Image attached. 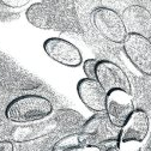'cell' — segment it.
<instances>
[{
  "mask_svg": "<svg viewBox=\"0 0 151 151\" xmlns=\"http://www.w3.org/2000/svg\"><path fill=\"white\" fill-rule=\"evenodd\" d=\"M72 3H35L25 12L27 19L36 28L46 30H68L74 28L77 18L73 9H67Z\"/></svg>",
  "mask_w": 151,
  "mask_h": 151,
  "instance_id": "obj_1",
  "label": "cell"
},
{
  "mask_svg": "<svg viewBox=\"0 0 151 151\" xmlns=\"http://www.w3.org/2000/svg\"><path fill=\"white\" fill-rule=\"evenodd\" d=\"M53 113L52 102L40 95H24L9 103L6 118L17 124H32L45 120Z\"/></svg>",
  "mask_w": 151,
  "mask_h": 151,
  "instance_id": "obj_2",
  "label": "cell"
},
{
  "mask_svg": "<svg viewBox=\"0 0 151 151\" xmlns=\"http://www.w3.org/2000/svg\"><path fill=\"white\" fill-rule=\"evenodd\" d=\"M92 24L96 30L108 41L114 43H124L127 37V30L125 28L121 16L113 9L97 7L91 14Z\"/></svg>",
  "mask_w": 151,
  "mask_h": 151,
  "instance_id": "obj_3",
  "label": "cell"
},
{
  "mask_svg": "<svg viewBox=\"0 0 151 151\" xmlns=\"http://www.w3.org/2000/svg\"><path fill=\"white\" fill-rule=\"evenodd\" d=\"M122 46L133 66L143 74L151 77V41L140 35L128 34Z\"/></svg>",
  "mask_w": 151,
  "mask_h": 151,
  "instance_id": "obj_4",
  "label": "cell"
},
{
  "mask_svg": "<svg viewBox=\"0 0 151 151\" xmlns=\"http://www.w3.org/2000/svg\"><path fill=\"white\" fill-rule=\"evenodd\" d=\"M134 110V103L131 93L121 90L108 92L106 101V114L114 127L122 128Z\"/></svg>",
  "mask_w": 151,
  "mask_h": 151,
  "instance_id": "obj_5",
  "label": "cell"
},
{
  "mask_svg": "<svg viewBox=\"0 0 151 151\" xmlns=\"http://www.w3.org/2000/svg\"><path fill=\"white\" fill-rule=\"evenodd\" d=\"M96 81L108 93L114 90H121L132 95V86L127 74L115 63L100 60L96 67Z\"/></svg>",
  "mask_w": 151,
  "mask_h": 151,
  "instance_id": "obj_6",
  "label": "cell"
},
{
  "mask_svg": "<svg viewBox=\"0 0 151 151\" xmlns=\"http://www.w3.org/2000/svg\"><path fill=\"white\" fill-rule=\"evenodd\" d=\"M43 49L49 58L67 67H77L83 63L82 53L73 43L60 37H50L43 43Z\"/></svg>",
  "mask_w": 151,
  "mask_h": 151,
  "instance_id": "obj_7",
  "label": "cell"
},
{
  "mask_svg": "<svg viewBox=\"0 0 151 151\" xmlns=\"http://www.w3.org/2000/svg\"><path fill=\"white\" fill-rule=\"evenodd\" d=\"M83 137L85 138L88 146H96L106 140L119 138L115 137L114 126H113L106 113H97L86 120L82 126Z\"/></svg>",
  "mask_w": 151,
  "mask_h": 151,
  "instance_id": "obj_8",
  "label": "cell"
},
{
  "mask_svg": "<svg viewBox=\"0 0 151 151\" xmlns=\"http://www.w3.org/2000/svg\"><path fill=\"white\" fill-rule=\"evenodd\" d=\"M122 21L127 34L140 35L145 39L151 37V12L140 5H131L122 12Z\"/></svg>",
  "mask_w": 151,
  "mask_h": 151,
  "instance_id": "obj_9",
  "label": "cell"
},
{
  "mask_svg": "<svg viewBox=\"0 0 151 151\" xmlns=\"http://www.w3.org/2000/svg\"><path fill=\"white\" fill-rule=\"evenodd\" d=\"M150 129V121L146 111L138 109L134 110L127 122L124 125L119 133L120 144L138 143L140 144L147 136Z\"/></svg>",
  "mask_w": 151,
  "mask_h": 151,
  "instance_id": "obj_10",
  "label": "cell"
},
{
  "mask_svg": "<svg viewBox=\"0 0 151 151\" xmlns=\"http://www.w3.org/2000/svg\"><path fill=\"white\" fill-rule=\"evenodd\" d=\"M77 92L81 101L92 111H106V101L108 93L97 81L83 78L77 84Z\"/></svg>",
  "mask_w": 151,
  "mask_h": 151,
  "instance_id": "obj_11",
  "label": "cell"
},
{
  "mask_svg": "<svg viewBox=\"0 0 151 151\" xmlns=\"http://www.w3.org/2000/svg\"><path fill=\"white\" fill-rule=\"evenodd\" d=\"M58 126H59V122L56 120V118L48 121L41 120L37 122H32L31 125L16 127L12 132V138L14 142H18V143L30 142L48 134L49 132H53Z\"/></svg>",
  "mask_w": 151,
  "mask_h": 151,
  "instance_id": "obj_12",
  "label": "cell"
},
{
  "mask_svg": "<svg viewBox=\"0 0 151 151\" xmlns=\"http://www.w3.org/2000/svg\"><path fill=\"white\" fill-rule=\"evenodd\" d=\"M86 145L82 133H71L59 139L53 145V151H82Z\"/></svg>",
  "mask_w": 151,
  "mask_h": 151,
  "instance_id": "obj_13",
  "label": "cell"
},
{
  "mask_svg": "<svg viewBox=\"0 0 151 151\" xmlns=\"http://www.w3.org/2000/svg\"><path fill=\"white\" fill-rule=\"evenodd\" d=\"M97 60L95 59H88L83 63V71L86 76V78L96 81V67H97Z\"/></svg>",
  "mask_w": 151,
  "mask_h": 151,
  "instance_id": "obj_14",
  "label": "cell"
},
{
  "mask_svg": "<svg viewBox=\"0 0 151 151\" xmlns=\"http://www.w3.org/2000/svg\"><path fill=\"white\" fill-rule=\"evenodd\" d=\"M99 147V151H120V142L119 138H114V139H109L106 140L99 145H96Z\"/></svg>",
  "mask_w": 151,
  "mask_h": 151,
  "instance_id": "obj_15",
  "label": "cell"
},
{
  "mask_svg": "<svg viewBox=\"0 0 151 151\" xmlns=\"http://www.w3.org/2000/svg\"><path fill=\"white\" fill-rule=\"evenodd\" d=\"M3 5L5 6H9V7H12V9H17V7H22V6H25L28 4L27 0H3L0 1Z\"/></svg>",
  "mask_w": 151,
  "mask_h": 151,
  "instance_id": "obj_16",
  "label": "cell"
},
{
  "mask_svg": "<svg viewBox=\"0 0 151 151\" xmlns=\"http://www.w3.org/2000/svg\"><path fill=\"white\" fill-rule=\"evenodd\" d=\"M120 151H142V146L138 143L120 144Z\"/></svg>",
  "mask_w": 151,
  "mask_h": 151,
  "instance_id": "obj_17",
  "label": "cell"
},
{
  "mask_svg": "<svg viewBox=\"0 0 151 151\" xmlns=\"http://www.w3.org/2000/svg\"><path fill=\"white\" fill-rule=\"evenodd\" d=\"M13 144L10 140H0V151H13Z\"/></svg>",
  "mask_w": 151,
  "mask_h": 151,
  "instance_id": "obj_18",
  "label": "cell"
},
{
  "mask_svg": "<svg viewBox=\"0 0 151 151\" xmlns=\"http://www.w3.org/2000/svg\"><path fill=\"white\" fill-rule=\"evenodd\" d=\"M82 151H99L97 146H85Z\"/></svg>",
  "mask_w": 151,
  "mask_h": 151,
  "instance_id": "obj_19",
  "label": "cell"
},
{
  "mask_svg": "<svg viewBox=\"0 0 151 151\" xmlns=\"http://www.w3.org/2000/svg\"><path fill=\"white\" fill-rule=\"evenodd\" d=\"M143 151H151V145L149 144V145H147V146H146V147H145Z\"/></svg>",
  "mask_w": 151,
  "mask_h": 151,
  "instance_id": "obj_20",
  "label": "cell"
},
{
  "mask_svg": "<svg viewBox=\"0 0 151 151\" xmlns=\"http://www.w3.org/2000/svg\"><path fill=\"white\" fill-rule=\"evenodd\" d=\"M0 84H1V76H0Z\"/></svg>",
  "mask_w": 151,
  "mask_h": 151,
  "instance_id": "obj_21",
  "label": "cell"
},
{
  "mask_svg": "<svg viewBox=\"0 0 151 151\" xmlns=\"http://www.w3.org/2000/svg\"><path fill=\"white\" fill-rule=\"evenodd\" d=\"M149 144H150V145H151V138H150V143H149Z\"/></svg>",
  "mask_w": 151,
  "mask_h": 151,
  "instance_id": "obj_22",
  "label": "cell"
}]
</instances>
